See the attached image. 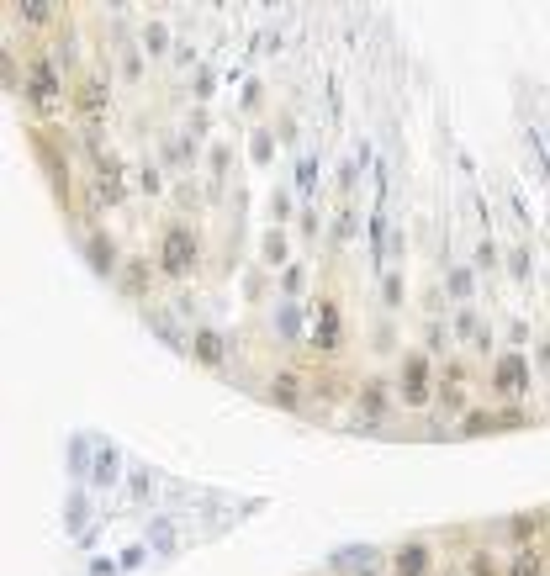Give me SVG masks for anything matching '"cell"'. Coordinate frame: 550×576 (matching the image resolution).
<instances>
[{"instance_id": "cell-1", "label": "cell", "mask_w": 550, "mask_h": 576, "mask_svg": "<svg viewBox=\"0 0 550 576\" xmlns=\"http://www.w3.org/2000/svg\"><path fill=\"white\" fill-rule=\"evenodd\" d=\"M69 96H75V90L64 85V69L53 64L48 53H32V59H27V74H22V101H27L32 117H38V122L64 117Z\"/></svg>"}, {"instance_id": "cell-2", "label": "cell", "mask_w": 550, "mask_h": 576, "mask_svg": "<svg viewBox=\"0 0 550 576\" xmlns=\"http://www.w3.org/2000/svg\"><path fill=\"white\" fill-rule=\"evenodd\" d=\"M154 259H159V275H164V281H186V275L196 270V238H191L186 222H170V228L159 233Z\"/></svg>"}, {"instance_id": "cell-3", "label": "cell", "mask_w": 550, "mask_h": 576, "mask_svg": "<svg viewBox=\"0 0 550 576\" xmlns=\"http://www.w3.org/2000/svg\"><path fill=\"white\" fill-rule=\"evenodd\" d=\"M69 106H75V117H80L85 127H101L106 111H112V80H101V74H80Z\"/></svg>"}, {"instance_id": "cell-4", "label": "cell", "mask_w": 550, "mask_h": 576, "mask_svg": "<svg viewBox=\"0 0 550 576\" xmlns=\"http://www.w3.org/2000/svg\"><path fill=\"white\" fill-rule=\"evenodd\" d=\"M397 392H402V407H429L439 397V381H434V370H429V360L418 355V349H413V355H402Z\"/></svg>"}, {"instance_id": "cell-5", "label": "cell", "mask_w": 550, "mask_h": 576, "mask_svg": "<svg viewBox=\"0 0 550 576\" xmlns=\"http://www.w3.org/2000/svg\"><path fill=\"white\" fill-rule=\"evenodd\" d=\"M524 386H529V360L524 355H503L498 365H492V392H498L503 402L524 397Z\"/></svg>"}, {"instance_id": "cell-6", "label": "cell", "mask_w": 550, "mask_h": 576, "mask_svg": "<svg viewBox=\"0 0 550 576\" xmlns=\"http://www.w3.org/2000/svg\"><path fill=\"white\" fill-rule=\"evenodd\" d=\"M313 344L323 349V355H339V344H344V312L334 296H323L318 302V333H313Z\"/></svg>"}, {"instance_id": "cell-7", "label": "cell", "mask_w": 550, "mask_h": 576, "mask_svg": "<svg viewBox=\"0 0 550 576\" xmlns=\"http://www.w3.org/2000/svg\"><path fill=\"white\" fill-rule=\"evenodd\" d=\"M154 275H159V265H149V259H122V270H117V291L127 296V302H138V296H149Z\"/></svg>"}, {"instance_id": "cell-8", "label": "cell", "mask_w": 550, "mask_h": 576, "mask_svg": "<svg viewBox=\"0 0 550 576\" xmlns=\"http://www.w3.org/2000/svg\"><path fill=\"white\" fill-rule=\"evenodd\" d=\"M265 397H270L275 407H286V413H302V407H307V386H302L297 370H275Z\"/></svg>"}, {"instance_id": "cell-9", "label": "cell", "mask_w": 550, "mask_h": 576, "mask_svg": "<svg viewBox=\"0 0 550 576\" xmlns=\"http://www.w3.org/2000/svg\"><path fill=\"white\" fill-rule=\"evenodd\" d=\"M186 355H191L201 370H223V355H228V344H223V333H212V328H196L191 339H186Z\"/></svg>"}, {"instance_id": "cell-10", "label": "cell", "mask_w": 550, "mask_h": 576, "mask_svg": "<svg viewBox=\"0 0 550 576\" xmlns=\"http://www.w3.org/2000/svg\"><path fill=\"white\" fill-rule=\"evenodd\" d=\"M392 571H397V576H429V571H434L429 540H402L397 555H392Z\"/></svg>"}, {"instance_id": "cell-11", "label": "cell", "mask_w": 550, "mask_h": 576, "mask_svg": "<svg viewBox=\"0 0 550 576\" xmlns=\"http://www.w3.org/2000/svg\"><path fill=\"white\" fill-rule=\"evenodd\" d=\"M11 11L22 16V27H27V32H43V27L59 22L64 0H11Z\"/></svg>"}, {"instance_id": "cell-12", "label": "cell", "mask_w": 550, "mask_h": 576, "mask_svg": "<svg viewBox=\"0 0 550 576\" xmlns=\"http://www.w3.org/2000/svg\"><path fill=\"white\" fill-rule=\"evenodd\" d=\"M545 529H550V513H545V508H535V513H513L508 524H503V534H508L513 545H535Z\"/></svg>"}, {"instance_id": "cell-13", "label": "cell", "mask_w": 550, "mask_h": 576, "mask_svg": "<svg viewBox=\"0 0 550 576\" xmlns=\"http://www.w3.org/2000/svg\"><path fill=\"white\" fill-rule=\"evenodd\" d=\"M503 576H545V545H513Z\"/></svg>"}, {"instance_id": "cell-14", "label": "cell", "mask_w": 550, "mask_h": 576, "mask_svg": "<svg viewBox=\"0 0 550 576\" xmlns=\"http://www.w3.org/2000/svg\"><path fill=\"white\" fill-rule=\"evenodd\" d=\"M387 397H392V392H387V381H376V376H371V381H360V392H355V402L365 407V413H387Z\"/></svg>"}, {"instance_id": "cell-15", "label": "cell", "mask_w": 550, "mask_h": 576, "mask_svg": "<svg viewBox=\"0 0 550 576\" xmlns=\"http://www.w3.org/2000/svg\"><path fill=\"white\" fill-rule=\"evenodd\" d=\"M466 576H503V571H498V561H492L487 550H471L466 555Z\"/></svg>"}, {"instance_id": "cell-16", "label": "cell", "mask_w": 550, "mask_h": 576, "mask_svg": "<svg viewBox=\"0 0 550 576\" xmlns=\"http://www.w3.org/2000/svg\"><path fill=\"white\" fill-rule=\"evenodd\" d=\"M143 48H149V53H164V48H170V27H164V22H149V27H143Z\"/></svg>"}, {"instance_id": "cell-17", "label": "cell", "mask_w": 550, "mask_h": 576, "mask_svg": "<svg viewBox=\"0 0 550 576\" xmlns=\"http://www.w3.org/2000/svg\"><path fill=\"white\" fill-rule=\"evenodd\" d=\"M545 561H550V545H545Z\"/></svg>"}]
</instances>
